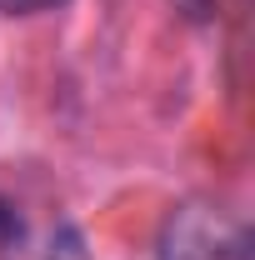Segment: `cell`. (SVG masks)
Returning <instances> with one entry per match:
<instances>
[{"instance_id":"obj_3","label":"cell","mask_w":255,"mask_h":260,"mask_svg":"<svg viewBox=\"0 0 255 260\" xmlns=\"http://www.w3.org/2000/svg\"><path fill=\"white\" fill-rule=\"evenodd\" d=\"M50 5H65V0H0L5 15H35V10H50Z\"/></svg>"},{"instance_id":"obj_2","label":"cell","mask_w":255,"mask_h":260,"mask_svg":"<svg viewBox=\"0 0 255 260\" xmlns=\"http://www.w3.org/2000/svg\"><path fill=\"white\" fill-rule=\"evenodd\" d=\"M20 235H25V220L15 215V205H10V200H0V245H15Z\"/></svg>"},{"instance_id":"obj_4","label":"cell","mask_w":255,"mask_h":260,"mask_svg":"<svg viewBox=\"0 0 255 260\" xmlns=\"http://www.w3.org/2000/svg\"><path fill=\"white\" fill-rule=\"evenodd\" d=\"M180 5H185L190 15H220V5H225V0H180Z\"/></svg>"},{"instance_id":"obj_1","label":"cell","mask_w":255,"mask_h":260,"mask_svg":"<svg viewBox=\"0 0 255 260\" xmlns=\"http://www.w3.org/2000/svg\"><path fill=\"white\" fill-rule=\"evenodd\" d=\"M160 260H255V235L240 215L215 205H180L155 240Z\"/></svg>"}]
</instances>
